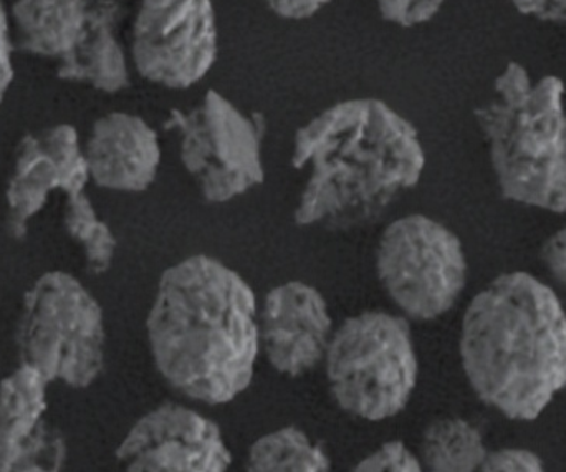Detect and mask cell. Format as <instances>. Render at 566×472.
<instances>
[{"instance_id":"cell-1","label":"cell","mask_w":566,"mask_h":472,"mask_svg":"<svg viewBox=\"0 0 566 472\" xmlns=\"http://www.w3.org/2000/svg\"><path fill=\"white\" fill-rule=\"evenodd\" d=\"M146 328L159 375L191 400L229 403L254 378V291L216 259L195 255L165 271Z\"/></svg>"},{"instance_id":"cell-2","label":"cell","mask_w":566,"mask_h":472,"mask_svg":"<svg viewBox=\"0 0 566 472\" xmlns=\"http://www.w3.org/2000/svg\"><path fill=\"white\" fill-rule=\"evenodd\" d=\"M292 165L310 169L296 206L300 225L353 229L381 218L426 166L418 129L381 99L323 109L296 132Z\"/></svg>"},{"instance_id":"cell-3","label":"cell","mask_w":566,"mask_h":472,"mask_svg":"<svg viewBox=\"0 0 566 472\" xmlns=\"http://www.w3.org/2000/svg\"><path fill=\"white\" fill-rule=\"evenodd\" d=\"M461 360L472 390L509 420H537L566 387V312L554 289L509 272L464 314Z\"/></svg>"},{"instance_id":"cell-4","label":"cell","mask_w":566,"mask_h":472,"mask_svg":"<svg viewBox=\"0 0 566 472\" xmlns=\"http://www.w3.org/2000/svg\"><path fill=\"white\" fill-rule=\"evenodd\" d=\"M494 90V98L475 109V119L488 139L502 196L565 212V83L554 75L534 82L524 65L509 62Z\"/></svg>"},{"instance_id":"cell-5","label":"cell","mask_w":566,"mask_h":472,"mask_svg":"<svg viewBox=\"0 0 566 472\" xmlns=\"http://www.w3.org/2000/svg\"><path fill=\"white\" fill-rule=\"evenodd\" d=\"M329 390L338 407L366 421L396 417L418 384V357L405 318L365 312L332 335L325 355Z\"/></svg>"},{"instance_id":"cell-6","label":"cell","mask_w":566,"mask_h":472,"mask_svg":"<svg viewBox=\"0 0 566 472\" xmlns=\"http://www.w3.org/2000/svg\"><path fill=\"white\" fill-rule=\"evenodd\" d=\"M98 301L66 272H46L23 297L17 327L20 364L72 388L95 384L105 365Z\"/></svg>"},{"instance_id":"cell-7","label":"cell","mask_w":566,"mask_h":472,"mask_svg":"<svg viewBox=\"0 0 566 472\" xmlns=\"http://www.w3.org/2000/svg\"><path fill=\"white\" fill-rule=\"evenodd\" d=\"M376 271L391 301L415 321H434L451 311L468 281L458 235L421 214L396 219L385 229Z\"/></svg>"},{"instance_id":"cell-8","label":"cell","mask_w":566,"mask_h":472,"mask_svg":"<svg viewBox=\"0 0 566 472\" xmlns=\"http://www.w3.org/2000/svg\"><path fill=\"white\" fill-rule=\"evenodd\" d=\"M171 126L206 201H231L264 181L259 126L221 93L209 90L191 112H172Z\"/></svg>"},{"instance_id":"cell-9","label":"cell","mask_w":566,"mask_h":472,"mask_svg":"<svg viewBox=\"0 0 566 472\" xmlns=\"http://www.w3.org/2000/svg\"><path fill=\"white\" fill-rule=\"evenodd\" d=\"M218 19L212 0H142L133 27V60L139 75L166 88L201 82L218 59Z\"/></svg>"},{"instance_id":"cell-10","label":"cell","mask_w":566,"mask_h":472,"mask_svg":"<svg viewBox=\"0 0 566 472\" xmlns=\"http://www.w3.org/2000/svg\"><path fill=\"white\" fill-rule=\"evenodd\" d=\"M116 458L123 472H228L232 463L218 424L179 405L136 421Z\"/></svg>"},{"instance_id":"cell-11","label":"cell","mask_w":566,"mask_h":472,"mask_svg":"<svg viewBox=\"0 0 566 472\" xmlns=\"http://www.w3.org/2000/svg\"><path fill=\"white\" fill-rule=\"evenodd\" d=\"M90 181L78 133L56 125L27 135L17 149L15 165L7 185V225L10 235L22 239L30 219L42 211L50 192L66 196L85 191Z\"/></svg>"},{"instance_id":"cell-12","label":"cell","mask_w":566,"mask_h":472,"mask_svg":"<svg viewBox=\"0 0 566 472\" xmlns=\"http://www.w3.org/2000/svg\"><path fill=\"white\" fill-rule=\"evenodd\" d=\"M332 335L328 307L315 287L286 282L269 292L259 337L269 364L279 374L300 377L313 370L325 360Z\"/></svg>"},{"instance_id":"cell-13","label":"cell","mask_w":566,"mask_h":472,"mask_svg":"<svg viewBox=\"0 0 566 472\" xmlns=\"http://www.w3.org/2000/svg\"><path fill=\"white\" fill-rule=\"evenodd\" d=\"M83 155L90 179L113 191H145L161 162L155 129L139 116L123 112L102 116L93 125Z\"/></svg>"},{"instance_id":"cell-14","label":"cell","mask_w":566,"mask_h":472,"mask_svg":"<svg viewBox=\"0 0 566 472\" xmlns=\"http://www.w3.org/2000/svg\"><path fill=\"white\" fill-rule=\"evenodd\" d=\"M119 6L115 0H92L85 27L75 45L59 59L60 78L86 83L105 93L129 85L125 52L116 36Z\"/></svg>"},{"instance_id":"cell-15","label":"cell","mask_w":566,"mask_h":472,"mask_svg":"<svg viewBox=\"0 0 566 472\" xmlns=\"http://www.w3.org/2000/svg\"><path fill=\"white\" fill-rule=\"evenodd\" d=\"M92 0H17V43L23 52L62 59L78 40Z\"/></svg>"},{"instance_id":"cell-16","label":"cell","mask_w":566,"mask_h":472,"mask_svg":"<svg viewBox=\"0 0 566 472\" xmlns=\"http://www.w3.org/2000/svg\"><path fill=\"white\" fill-rule=\"evenodd\" d=\"M49 384L39 370L23 364L0 381V450L22 443L39 430Z\"/></svg>"},{"instance_id":"cell-17","label":"cell","mask_w":566,"mask_h":472,"mask_svg":"<svg viewBox=\"0 0 566 472\" xmlns=\"http://www.w3.org/2000/svg\"><path fill=\"white\" fill-rule=\"evenodd\" d=\"M488 457L481 431L461 418H442L422 434L419 463L424 472H478Z\"/></svg>"},{"instance_id":"cell-18","label":"cell","mask_w":566,"mask_h":472,"mask_svg":"<svg viewBox=\"0 0 566 472\" xmlns=\"http://www.w3.org/2000/svg\"><path fill=\"white\" fill-rule=\"evenodd\" d=\"M245 472H329V460L298 428H281L252 444Z\"/></svg>"},{"instance_id":"cell-19","label":"cell","mask_w":566,"mask_h":472,"mask_svg":"<svg viewBox=\"0 0 566 472\" xmlns=\"http://www.w3.org/2000/svg\"><path fill=\"white\" fill-rule=\"evenodd\" d=\"M63 224L85 252L86 268L93 274L108 271L115 258L116 239L112 229L96 216L85 191L66 196Z\"/></svg>"},{"instance_id":"cell-20","label":"cell","mask_w":566,"mask_h":472,"mask_svg":"<svg viewBox=\"0 0 566 472\" xmlns=\"http://www.w3.org/2000/svg\"><path fill=\"white\" fill-rule=\"evenodd\" d=\"M65 461V438L45 421L22 443L0 450V472H63Z\"/></svg>"},{"instance_id":"cell-21","label":"cell","mask_w":566,"mask_h":472,"mask_svg":"<svg viewBox=\"0 0 566 472\" xmlns=\"http://www.w3.org/2000/svg\"><path fill=\"white\" fill-rule=\"evenodd\" d=\"M353 472H424L419 458L401 441L382 444L375 453L359 461Z\"/></svg>"},{"instance_id":"cell-22","label":"cell","mask_w":566,"mask_h":472,"mask_svg":"<svg viewBox=\"0 0 566 472\" xmlns=\"http://www.w3.org/2000/svg\"><path fill=\"white\" fill-rule=\"evenodd\" d=\"M446 0H376L382 19L399 27H416L429 22Z\"/></svg>"},{"instance_id":"cell-23","label":"cell","mask_w":566,"mask_h":472,"mask_svg":"<svg viewBox=\"0 0 566 472\" xmlns=\"http://www.w3.org/2000/svg\"><path fill=\"white\" fill-rule=\"evenodd\" d=\"M478 472H545V468L532 451L501 450L489 453Z\"/></svg>"},{"instance_id":"cell-24","label":"cell","mask_w":566,"mask_h":472,"mask_svg":"<svg viewBox=\"0 0 566 472\" xmlns=\"http://www.w3.org/2000/svg\"><path fill=\"white\" fill-rule=\"evenodd\" d=\"M511 2L524 15L566 27V0H511Z\"/></svg>"},{"instance_id":"cell-25","label":"cell","mask_w":566,"mask_h":472,"mask_svg":"<svg viewBox=\"0 0 566 472\" xmlns=\"http://www.w3.org/2000/svg\"><path fill=\"white\" fill-rule=\"evenodd\" d=\"M541 258L554 279L566 285V228L555 232L545 241Z\"/></svg>"},{"instance_id":"cell-26","label":"cell","mask_w":566,"mask_h":472,"mask_svg":"<svg viewBox=\"0 0 566 472\" xmlns=\"http://www.w3.org/2000/svg\"><path fill=\"white\" fill-rule=\"evenodd\" d=\"M12 42H10L9 19H7L6 7L0 0V103H2L9 86L12 85Z\"/></svg>"},{"instance_id":"cell-27","label":"cell","mask_w":566,"mask_h":472,"mask_svg":"<svg viewBox=\"0 0 566 472\" xmlns=\"http://www.w3.org/2000/svg\"><path fill=\"white\" fill-rule=\"evenodd\" d=\"M275 15L286 20H305L332 0H264Z\"/></svg>"}]
</instances>
